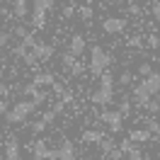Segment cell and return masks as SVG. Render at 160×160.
Instances as JSON below:
<instances>
[{
  "instance_id": "6da1fadb",
  "label": "cell",
  "mask_w": 160,
  "mask_h": 160,
  "mask_svg": "<svg viewBox=\"0 0 160 160\" xmlns=\"http://www.w3.org/2000/svg\"><path fill=\"white\" fill-rule=\"evenodd\" d=\"M92 102L102 104V107L114 102V75H112L109 70H104L100 75V88L92 92Z\"/></svg>"
},
{
  "instance_id": "7a4b0ae2",
  "label": "cell",
  "mask_w": 160,
  "mask_h": 160,
  "mask_svg": "<svg viewBox=\"0 0 160 160\" xmlns=\"http://www.w3.org/2000/svg\"><path fill=\"white\" fill-rule=\"evenodd\" d=\"M34 109H37V102L34 100H20L15 102L10 109L5 112V119H8V124H22V121H27L34 114Z\"/></svg>"
},
{
  "instance_id": "3957f363",
  "label": "cell",
  "mask_w": 160,
  "mask_h": 160,
  "mask_svg": "<svg viewBox=\"0 0 160 160\" xmlns=\"http://www.w3.org/2000/svg\"><path fill=\"white\" fill-rule=\"evenodd\" d=\"M109 63H112V56L107 51L102 49V46H92V51H90V73L92 75L100 78L102 73L109 68Z\"/></svg>"
},
{
  "instance_id": "277c9868",
  "label": "cell",
  "mask_w": 160,
  "mask_h": 160,
  "mask_svg": "<svg viewBox=\"0 0 160 160\" xmlns=\"http://www.w3.org/2000/svg\"><path fill=\"white\" fill-rule=\"evenodd\" d=\"M53 8V0H32V24L37 29L46 27V12Z\"/></svg>"
},
{
  "instance_id": "5b68a950",
  "label": "cell",
  "mask_w": 160,
  "mask_h": 160,
  "mask_svg": "<svg viewBox=\"0 0 160 160\" xmlns=\"http://www.w3.org/2000/svg\"><path fill=\"white\" fill-rule=\"evenodd\" d=\"M121 119H124V114L121 112H114V109H104V112H100V121L102 124H107V129L109 131H114V133H119L121 131Z\"/></svg>"
},
{
  "instance_id": "8992f818",
  "label": "cell",
  "mask_w": 160,
  "mask_h": 160,
  "mask_svg": "<svg viewBox=\"0 0 160 160\" xmlns=\"http://www.w3.org/2000/svg\"><path fill=\"white\" fill-rule=\"evenodd\" d=\"M32 155L37 160H44V158H49V160H58L56 158V148H49V143L44 138H37L34 141V146H32Z\"/></svg>"
},
{
  "instance_id": "52a82bcc",
  "label": "cell",
  "mask_w": 160,
  "mask_h": 160,
  "mask_svg": "<svg viewBox=\"0 0 160 160\" xmlns=\"http://www.w3.org/2000/svg\"><path fill=\"white\" fill-rule=\"evenodd\" d=\"M102 29L107 32V34H121V32L126 29V20L124 17H107V20L102 22Z\"/></svg>"
},
{
  "instance_id": "ba28073f",
  "label": "cell",
  "mask_w": 160,
  "mask_h": 160,
  "mask_svg": "<svg viewBox=\"0 0 160 160\" xmlns=\"http://www.w3.org/2000/svg\"><path fill=\"white\" fill-rule=\"evenodd\" d=\"M138 85L148 92L150 97L158 95V92H160V73H150V75H146V80H141Z\"/></svg>"
},
{
  "instance_id": "9c48e42d",
  "label": "cell",
  "mask_w": 160,
  "mask_h": 160,
  "mask_svg": "<svg viewBox=\"0 0 160 160\" xmlns=\"http://www.w3.org/2000/svg\"><path fill=\"white\" fill-rule=\"evenodd\" d=\"M119 148L124 150L131 160H141V158H143V150L136 146V141H131V138H124V141L119 143Z\"/></svg>"
},
{
  "instance_id": "30bf717a",
  "label": "cell",
  "mask_w": 160,
  "mask_h": 160,
  "mask_svg": "<svg viewBox=\"0 0 160 160\" xmlns=\"http://www.w3.org/2000/svg\"><path fill=\"white\" fill-rule=\"evenodd\" d=\"M56 158H58V160H73V158H75V146H73L68 138H63V141H61V146L56 148Z\"/></svg>"
},
{
  "instance_id": "8fae6325",
  "label": "cell",
  "mask_w": 160,
  "mask_h": 160,
  "mask_svg": "<svg viewBox=\"0 0 160 160\" xmlns=\"http://www.w3.org/2000/svg\"><path fill=\"white\" fill-rule=\"evenodd\" d=\"M24 95H27V97H32V100L37 102V104H41V102H46L49 100V95H46V92L44 90H39V85H34V82H29V85H24Z\"/></svg>"
},
{
  "instance_id": "7c38bea8",
  "label": "cell",
  "mask_w": 160,
  "mask_h": 160,
  "mask_svg": "<svg viewBox=\"0 0 160 160\" xmlns=\"http://www.w3.org/2000/svg\"><path fill=\"white\" fill-rule=\"evenodd\" d=\"M85 49H88L85 37H82V34H73V39H70V44H68V51L73 53V56H82Z\"/></svg>"
},
{
  "instance_id": "4fadbf2b",
  "label": "cell",
  "mask_w": 160,
  "mask_h": 160,
  "mask_svg": "<svg viewBox=\"0 0 160 160\" xmlns=\"http://www.w3.org/2000/svg\"><path fill=\"white\" fill-rule=\"evenodd\" d=\"M2 153H5V158H8V160H17V158H20V143H17V136H10V138L5 141Z\"/></svg>"
},
{
  "instance_id": "5bb4252c",
  "label": "cell",
  "mask_w": 160,
  "mask_h": 160,
  "mask_svg": "<svg viewBox=\"0 0 160 160\" xmlns=\"http://www.w3.org/2000/svg\"><path fill=\"white\" fill-rule=\"evenodd\" d=\"M32 51L37 53L39 61H49L51 56H53V46H51V44H41V41H34V44H32Z\"/></svg>"
},
{
  "instance_id": "9a60e30c",
  "label": "cell",
  "mask_w": 160,
  "mask_h": 160,
  "mask_svg": "<svg viewBox=\"0 0 160 160\" xmlns=\"http://www.w3.org/2000/svg\"><path fill=\"white\" fill-rule=\"evenodd\" d=\"M12 15H15L17 20H24V17L29 15V2H27V0H15V5H12Z\"/></svg>"
},
{
  "instance_id": "2e32d148",
  "label": "cell",
  "mask_w": 160,
  "mask_h": 160,
  "mask_svg": "<svg viewBox=\"0 0 160 160\" xmlns=\"http://www.w3.org/2000/svg\"><path fill=\"white\" fill-rule=\"evenodd\" d=\"M129 138H131V141H136V143H146V141L153 138V133H150L148 129H133V131L129 133Z\"/></svg>"
},
{
  "instance_id": "e0dca14e",
  "label": "cell",
  "mask_w": 160,
  "mask_h": 160,
  "mask_svg": "<svg viewBox=\"0 0 160 160\" xmlns=\"http://www.w3.org/2000/svg\"><path fill=\"white\" fill-rule=\"evenodd\" d=\"M32 82H34V85H39V88H46V85H49V88H51V85L56 82V78H53L51 73H37Z\"/></svg>"
},
{
  "instance_id": "ac0fdd59",
  "label": "cell",
  "mask_w": 160,
  "mask_h": 160,
  "mask_svg": "<svg viewBox=\"0 0 160 160\" xmlns=\"http://www.w3.org/2000/svg\"><path fill=\"white\" fill-rule=\"evenodd\" d=\"M148 100H150V95L143 90L141 85H136V88H133V102H136V104H141V107H146V102H148Z\"/></svg>"
},
{
  "instance_id": "d6986e66",
  "label": "cell",
  "mask_w": 160,
  "mask_h": 160,
  "mask_svg": "<svg viewBox=\"0 0 160 160\" xmlns=\"http://www.w3.org/2000/svg\"><path fill=\"white\" fill-rule=\"evenodd\" d=\"M102 138H104L102 131H85V133H82V141H85V143H100Z\"/></svg>"
},
{
  "instance_id": "ffe728a7",
  "label": "cell",
  "mask_w": 160,
  "mask_h": 160,
  "mask_svg": "<svg viewBox=\"0 0 160 160\" xmlns=\"http://www.w3.org/2000/svg\"><path fill=\"white\" fill-rule=\"evenodd\" d=\"M78 15H80V20L90 22L92 17H95V10H92L90 5H80V8H78Z\"/></svg>"
},
{
  "instance_id": "44dd1931",
  "label": "cell",
  "mask_w": 160,
  "mask_h": 160,
  "mask_svg": "<svg viewBox=\"0 0 160 160\" xmlns=\"http://www.w3.org/2000/svg\"><path fill=\"white\" fill-rule=\"evenodd\" d=\"M104 155H107V158H109V160H121V158H124V155H126V153H124V150H121V148H112V150H107Z\"/></svg>"
},
{
  "instance_id": "7402d4cb",
  "label": "cell",
  "mask_w": 160,
  "mask_h": 160,
  "mask_svg": "<svg viewBox=\"0 0 160 160\" xmlns=\"http://www.w3.org/2000/svg\"><path fill=\"white\" fill-rule=\"evenodd\" d=\"M75 58H78V56H73L70 51H68V53H63V66L70 70V68H73V63H75Z\"/></svg>"
},
{
  "instance_id": "603a6c76",
  "label": "cell",
  "mask_w": 160,
  "mask_h": 160,
  "mask_svg": "<svg viewBox=\"0 0 160 160\" xmlns=\"http://www.w3.org/2000/svg\"><path fill=\"white\" fill-rule=\"evenodd\" d=\"M46 126H49V124H46L44 119H41V121H34V124H32V131H34V133H41Z\"/></svg>"
},
{
  "instance_id": "cb8c5ba5",
  "label": "cell",
  "mask_w": 160,
  "mask_h": 160,
  "mask_svg": "<svg viewBox=\"0 0 160 160\" xmlns=\"http://www.w3.org/2000/svg\"><path fill=\"white\" fill-rule=\"evenodd\" d=\"M138 73L146 78V75H150V73H153V66H150V63H141V66H138Z\"/></svg>"
},
{
  "instance_id": "d4e9b609",
  "label": "cell",
  "mask_w": 160,
  "mask_h": 160,
  "mask_svg": "<svg viewBox=\"0 0 160 160\" xmlns=\"http://www.w3.org/2000/svg\"><path fill=\"white\" fill-rule=\"evenodd\" d=\"M131 80H133V75H131L129 70H124V73H121V75H119V82H121V85H129Z\"/></svg>"
},
{
  "instance_id": "484cf974",
  "label": "cell",
  "mask_w": 160,
  "mask_h": 160,
  "mask_svg": "<svg viewBox=\"0 0 160 160\" xmlns=\"http://www.w3.org/2000/svg\"><path fill=\"white\" fill-rule=\"evenodd\" d=\"M150 12H153V20H155V22H160V0H158V2H153Z\"/></svg>"
},
{
  "instance_id": "4316f807",
  "label": "cell",
  "mask_w": 160,
  "mask_h": 160,
  "mask_svg": "<svg viewBox=\"0 0 160 160\" xmlns=\"http://www.w3.org/2000/svg\"><path fill=\"white\" fill-rule=\"evenodd\" d=\"M146 129H148L150 133H158V131H160V124L155 119H148V126H146Z\"/></svg>"
},
{
  "instance_id": "83f0119b",
  "label": "cell",
  "mask_w": 160,
  "mask_h": 160,
  "mask_svg": "<svg viewBox=\"0 0 160 160\" xmlns=\"http://www.w3.org/2000/svg\"><path fill=\"white\" fill-rule=\"evenodd\" d=\"M82 70H85V66H82L80 61H75V63H73V68H70V73H73V75H80Z\"/></svg>"
},
{
  "instance_id": "f1b7e54d",
  "label": "cell",
  "mask_w": 160,
  "mask_h": 160,
  "mask_svg": "<svg viewBox=\"0 0 160 160\" xmlns=\"http://www.w3.org/2000/svg\"><path fill=\"white\" fill-rule=\"evenodd\" d=\"M146 109H150V112H160V102L148 100V102H146Z\"/></svg>"
},
{
  "instance_id": "f546056e",
  "label": "cell",
  "mask_w": 160,
  "mask_h": 160,
  "mask_svg": "<svg viewBox=\"0 0 160 160\" xmlns=\"http://www.w3.org/2000/svg\"><path fill=\"white\" fill-rule=\"evenodd\" d=\"M41 119L46 121V124H53V119H56V112H53V109H51V112H46V114H44Z\"/></svg>"
},
{
  "instance_id": "4dcf8cb0",
  "label": "cell",
  "mask_w": 160,
  "mask_h": 160,
  "mask_svg": "<svg viewBox=\"0 0 160 160\" xmlns=\"http://www.w3.org/2000/svg\"><path fill=\"white\" fill-rule=\"evenodd\" d=\"M126 46H131V49H138V46H141V39H138V37H131V39L126 41Z\"/></svg>"
},
{
  "instance_id": "1f68e13d",
  "label": "cell",
  "mask_w": 160,
  "mask_h": 160,
  "mask_svg": "<svg viewBox=\"0 0 160 160\" xmlns=\"http://www.w3.org/2000/svg\"><path fill=\"white\" fill-rule=\"evenodd\" d=\"M15 34H17L20 39H24V37H27V29H24V24H17V27H15Z\"/></svg>"
},
{
  "instance_id": "d6a6232c",
  "label": "cell",
  "mask_w": 160,
  "mask_h": 160,
  "mask_svg": "<svg viewBox=\"0 0 160 160\" xmlns=\"http://www.w3.org/2000/svg\"><path fill=\"white\" fill-rule=\"evenodd\" d=\"M8 41H10V34L8 32H0V46H8Z\"/></svg>"
},
{
  "instance_id": "836d02e7",
  "label": "cell",
  "mask_w": 160,
  "mask_h": 160,
  "mask_svg": "<svg viewBox=\"0 0 160 160\" xmlns=\"http://www.w3.org/2000/svg\"><path fill=\"white\" fill-rule=\"evenodd\" d=\"M51 88H53V92H56L58 97H61V95H63V92H66V90H63V85H61V82H53Z\"/></svg>"
},
{
  "instance_id": "e575fe53",
  "label": "cell",
  "mask_w": 160,
  "mask_h": 160,
  "mask_svg": "<svg viewBox=\"0 0 160 160\" xmlns=\"http://www.w3.org/2000/svg\"><path fill=\"white\" fill-rule=\"evenodd\" d=\"M119 112H121V114H129V112H131V104H129V102H121Z\"/></svg>"
},
{
  "instance_id": "d590c367",
  "label": "cell",
  "mask_w": 160,
  "mask_h": 160,
  "mask_svg": "<svg viewBox=\"0 0 160 160\" xmlns=\"http://www.w3.org/2000/svg\"><path fill=\"white\" fill-rule=\"evenodd\" d=\"M8 92H10V88H8V85H5V82H0V97H5V95H8Z\"/></svg>"
},
{
  "instance_id": "8d00e7d4",
  "label": "cell",
  "mask_w": 160,
  "mask_h": 160,
  "mask_svg": "<svg viewBox=\"0 0 160 160\" xmlns=\"http://www.w3.org/2000/svg\"><path fill=\"white\" fill-rule=\"evenodd\" d=\"M8 109H10V107H8V102H5V100H0V114H5Z\"/></svg>"
},
{
  "instance_id": "74e56055",
  "label": "cell",
  "mask_w": 160,
  "mask_h": 160,
  "mask_svg": "<svg viewBox=\"0 0 160 160\" xmlns=\"http://www.w3.org/2000/svg\"><path fill=\"white\" fill-rule=\"evenodd\" d=\"M148 44H150V46H153V49H155V46H158V44H160V39H158V37H150V39H148Z\"/></svg>"
},
{
  "instance_id": "f35d334b",
  "label": "cell",
  "mask_w": 160,
  "mask_h": 160,
  "mask_svg": "<svg viewBox=\"0 0 160 160\" xmlns=\"http://www.w3.org/2000/svg\"><path fill=\"white\" fill-rule=\"evenodd\" d=\"M129 12H131V15H138V12H141V8H138V5H131V8H129Z\"/></svg>"
},
{
  "instance_id": "ab89813d",
  "label": "cell",
  "mask_w": 160,
  "mask_h": 160,
  "mask_svg": "<svg viewBox=\"0 0 160 160\" xmlns=\"http://www.w3.org/2000/svg\"><path fill=\"white\" fill-rule=\"evenodd\" d=\"M102 2H104V5H114L117 0H102Z\"/></svg>"
},
{
  "instance_id": "60d3db41",
  "label": "cell",
  "mask_w": 160,
  "mask_h": 160,
  "mask_svg": "<svg viewBox=\"0 0 160 160\" xmlns=\"http://www.w3.org/2000/svg\"><path fill=\"white\" fill-rule=\"evenodd\" d=\"M155 61H158V63H160V56H158V58H155Z\"/></svg>"
},
{
  "instance_id": "b9f144b4",
  "label": "cell",
  "mask_w": 160,
  "mask_h": 160,
  "mask_svg": "<svg viewBox=\"0 0 160 160\" xmlns=\"http://www.w3.org/2000/svg\"><path fill=\"white\" fill-rule=\"evenodd\" d=\"M158 158H160V150H158Z\"/></svg>"
}]
</instances>
